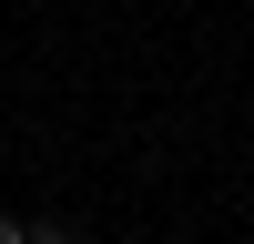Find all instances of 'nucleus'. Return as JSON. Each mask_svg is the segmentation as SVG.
<instances>
[{
	"mask_svg": "<svg viewBox=\"0 0 254 244\" xmlns=\"http://www.w3.org/2000/svg\"><path fill=\"white\" fill-rule=\"evenodd\" d=\"M31 244H71V224H31Z\"/></svg>",
	"mask_w": 254,
	"mask_h": 244,
	"instance_id": "nucleus-1",
	"label": "nucleus"
},
{
	"mask_svg": "<svg viewBox=\"0 0 254 244\" xmlns=\"http://www.w3.org/2000/svg\"><path fill=\"white\" fill-rule=\"evenodd\" d=\"M0 244H31V224H10V214H0Z\"/></svg>",
	"mask_w": 254,
	"mask_h": 244,
	"instance_id": "nucleus-2",
	"label": "nucleus"
}]
</instances>
